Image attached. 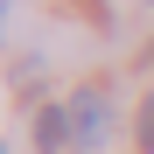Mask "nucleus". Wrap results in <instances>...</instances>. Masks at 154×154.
I'll return each mask as SVG.
<instances>
[{
	"instance_id": "f257e3e1",
	"label": "nucleus",
	"mask_w": 154,
	"mask_h": 154,
	"mask_svg": "<svg viewBox=\"0 0 154 154\" xmlns=\"http://www.w3.org/2000/svg\"><path fill=\"white\" fill-rule=\"evenodd\" d=\"M70 133H77V154H98L112 140V98H105V84H77L70 98Z\"/></svg>"
},
{
	"instance_id": "f03ea898",
	"label": "nucleus",
	"mask_w": 154,
	"mask_h": 154,
	"mask_svg": "<svg viewBox=\"0 0 154 154\" xmlns=\"http://www.w3.org/2000/svg\"><path fill=\"white\" fill-rule=\"evenodd\" d=\"M35 147H42V154H70V147H77L70 105H42V112H35Z\"/></svg>"
},
{
	"instance_id": "7ed1b4c3",
	"label": "nucleus",
	"mask_w": 154,
	"mask_h": 154,
	"mask_svg": "<svg viewBox=\"0 0 154 154\" xmlns=\"http://www.w3.org/2000/svg\"><path fill=\"white\" fill-rule=\"evenodd\" d=\"M133 147H140V154H154V91L140 98V112H133Z\"/></svg>"
},
{
	"instance_id": "20e7f679",
	"label": "nucleus",
	"mask_w": 154,
	"mask_h": 154,
	"mask_svg": "<svg viewBox=\"0 0 154 154\" xmlns=\"http://www.w3.org/2000/svg\"><path fill=\"white\" fill-rule=\"evenodd\" d=\"M7 14H14V0H0V35H7Z\"/></svg>"
},
{
	"instance_id": "39448f33",
	"label": "nucleus",
	"mask_w": 154,
	"mask_h": 154,
	"mask_svg": "<svg viewBox=\"0 0 154 154\" xmlns=\"http://www.w3.org/2000/svg\"><path fill=\"white\" fill-rule=\"evenodd\" d=\"M0 154H7V147H0Z\"/></svg>"
},
{
	"instance_id": "423d86ee",
	"label": "nucleus",
	"mask_w": 154,
	"mask_h": 154,
	"mask_svg": "<svg viewBox=\"0 0 154 154\" xmlns=\"http://www.w3.org/2000/svg\"><path fill=\"white\" fill-rule=\"evenodd\" d=\"M147 7H154V0H147Z\"/></svg>"
}]
</instances>
